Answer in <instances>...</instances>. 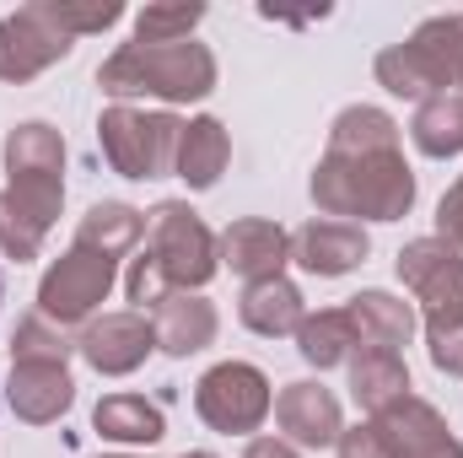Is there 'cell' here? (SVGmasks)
I'll list each match as a JSON object with an SVG mask.
<instances>
[{
	"label": "cell",
	"mask_w": 463,
	"mask_h": 458,
	"mask_svg": "<svg viewBox=\"0 0 463 458\" xmlns=\"http://www.w3.org/2000/svg\"><path fill=\"white\" fill-rule=\"evenodd\" d=\"M313 205L329 222H399L415 205V173L399 151H324L313 167Z\"/></svg>",
	"instance_id": "cell-1"
},
{
	"label": "cell",
	"mask_w": 463,
	"mask_h": 458,
	"mask_svg": "<svg viewBox=\"0 0 463 458\" xmlns=\"http://www.w3.org/2000/svg\"><path fill=\"white\" fill-rule=\"evenodd\" d=\"M399 281L420 302L431 367L463 377V253L442 237H415L399 248Z\"/></svg>",
	"instance_id": "cell-2"
},
{
	"label": "cell",
	"mask_w": 463,
	"mask_h": 458,
	"mask_svg": "<svg viewBox=\"0 0 463 458\" xmlns=\"http://www.w3.org/2000/svg\"><path fill=\"white\" fill-rule=\"evenodd\" d=\"M98 87L109 98H156V103H200L216 92V54L205 43H124L103 60Z\"/></svg>",
	"instance_id": "cell-3"
},
{
	"label": "cell",
	"mask_w": 463,
	"mask_h": 458,
	"mask_svg": "<svg viewBox=\"0 0 463 458\" xmlns=\"http://www.w3.org/2000/svg\"><path fill=\"white\" fill-rule=\"evenodd\" d=\"M377 81L393 98H442L463 92V16H431L410 33V43H393L377 54Z\"/></svg>",
	"instance_id": "cell-4"
},
{
	"label": "cell",
	"mask_w": 463,
	"mask_h": 458,
	"mask_svg": "<svg viewBox=\"0 0 463 458\" xmlns=\"http://www.w3.org/2000/svg\"><path fill=\"white\" fill-rule=\"evenodd\" d=\"M178 135H184V119L167 114V109L146 114V109L114 103L98 119V140H103L109 167H114L118 178H135V184L167 178L178 167Z\"/></svg>",
	"instance_id": "cell-5"
},
{
	"label": "cell",
	"mask_w": 463,
	"mask_h": 458,
	"mask_svg": "<svg viewBox=\"0 0 463 458\" xmlns=\"http://www.w3.org/2000/svg\"><path fill=\"white\" fill-rule=\"evenodd\" d=\"M146 253H151V264L162 270V281L173 291H200L222 270L216 232L200 222V211L189 200H162L151 211V222H146Z\"/></svg>",
	"instance_id": "cell-6"
},
{
	"label": "cell",
	"mask_w": 463,
	"mask_h": 458,
	"mask_svg": "<svg viewBox=\"0 0 463 458\" xmlns=\"http://www.w3.org/2000/svg\"><path fill=\"white\" fill-rule=\"evenodd\" d=\"M194 410L211 432L222 437H248L269 421L275 410V394H269V377L253 367V361H216L200 383H194Z\"/></svg>",
	"instance_id": "cell-7"
},
{
	"label": "cell",
	"mask_w": 463,
	"mask_h": 458,
	"mask_svg": "<svg viewBox=\"0 0 463 458\" xmlns=\"http://www.w3.org/2000/svg\"><path fill=\"white\" fill-rule=\"evenodd\" d=\"M114 281H118L114 259H103V253L71 243V253H60V259L43 270V281H38V313H43L49 324H60V329L92 324V313L109 302Z\"/></svg>",
	"instance_id": "cell-8"
},
{
	"label": "cell",
	"mask_w": 463,
	"mask_h": 458,
	"mask_svg": "<svg viewBox=\"0 0 463 458\" xmlns=\"http://www.w3.org/2000/svg\"><path fill=\"white\" fill-rule=\"evenodd\" d=\"M71 49H76V38L54 27V16L43 11V0H27L11 16H0V81H11V87L43 76Z\"/></svg>",
	"instance_id": "cell-9"
},
{
	"label": "cell",
	"mask_w": 463,
	"mask_h": 458,
	"mask_svg": "<svg viewBox=\"0 0 463 458\" xmlns=\"http://www.w3.org/2000/svg\"><path fill=\"white\" fill-rule=\"evenodd\" d=\"M372 426H377V437L388 443L393 458H463V443L453 437L448 415L437 405L415 399V394H404L388 410H377Z\"/></svg>",
	"instance_id": "cell-10"
},
{
	"label": "cell",
	"mask_w": 463,
	"mask_h": 458,
	"mask_svg": "<svg viewBox=\"0 0 463 458\" xmlns=\"http://www.w3.org/2000/svg\"><path fill=\"white\" fill-rule=\"evenodd\" d=\"M76 350L87 356L92 372L103 377H129L146 367V356L156 350V335H151V319L146 313H103L81 329Z\"/></svg>",
	"instance_id": "cell-11"
},
{
	"label": "cell",
	"mask_w": 463,
	"mask_h": 458,
	"mask_svg": "<svg viewBox=\"0 0 463 458\" xmlns=\"http://www.w3.org/2000/svg\"><path fill=\"white\" fill-rule=\"evenodd\" d=\"M275 421H280V432H286L291 448H335L340 432H345V410H340V399H335L324 383H313V377L280 388V399H275Z\"/></svg>",
	"instance_id": "cell-12"
},
{
	"label": "cell",
	"mask_w": 463,
	"mask_h": 458,
	"mask_svg": "<svg viewBox=\"0 0 463 458\" xmlns=\"http://www.w3.org/2000/svg\"><path fill=\"white\" fill-rule=\"evenodd\" d=\"M216 253L232 275H242L248 286L253 281H275L286 264H291V232L280 222H264V216H242L216 237Z\"/></svg>",
	"instance_id": "cell-13"
},
{
	"label": "cell",
	"mask_w": 463,
	"mask_h": 458,
	"mask_svg": "<svg viewBox=\"0 0 463 458\" xmlns=\"http://www.w3.org/2000/svg\"><path fill=\"white\" fill-rule=\"evenodd\" d=\"M372 253V237L361 232V222H329V216H313L307 227L291 232V264H302L307 275H350L355 264H366Z\"/></svg>",
	"instance_id": "cell-14"
},
{
	"label": "cell",
	"mask_w": 463,
	"mask_h": 458,
	"mask_svg": "<svg viewBox=\"0 0 463 458\" xmlns=\"http://www.w3.org/2000/svg\"><path fill=\"white\" fill-rule=\"evenodd\" d=\"M151 335H156V350H167V356H200L205 345L216 340V329H222V313H216V302L211 297H200V291H167L151 313Z\"/></svg>",
	"instance_id": "cell-15"
},
{
	"label": "cell",
	"mask_w": 463,
	"mask_h": 458,
	"mask_svg": "<svg viewBox=\"0 0 463 458\" xmlns=\"http://www.w3.org/2000/svg\"><path fill=\"white\" fill-rule=\"evenodd\" d=\"M71 399H76V383H71L65 367H54V361H11L5 405H11L16 421L49 426V421H60L71 410Z\"/></svg>",
	"instance_id": "cell-16"
},
{
	"label": "cell",
	"mask_w": 463,
	"mask_h": 458,
	"mask_svg": "<svg viewBox=\"0 0 463 458\" xmlns=\"http://www.w3.org/2000/svg\"><path fill=\"white\" fill-rule=\"evenodd\" d=\"M237 319H242L253 335H264V340H286V335L302 329L307 302H302V291H297L286 275H275V281H253V286H242Z\"/></svg>",
	"instance_id": "cell-17"
},
{
	"label": "cell",
	"mask_w": 463,
	"mask_h": 458,
	"mask_svg": "<svg viewBox=\"0 0 463 458\" xmlns=\"http://www.w3.org/2000/svg\"><path fill=\"white\" fill-rule=\"evenodd\" d=\"M345 367H350V394H355V405H361L366 415H377V410H388L393 399H404V394H410V367H404V356H399V350L355 345Z\"/></svg>",
	"instance_id": "cell-18"
},
{
	"label": "cell",
	"mask_w": 463,
	"mask_h": 458,
	"mask_svg": "<svg viewBox=\"0 0 463 458\" xmlns=\"http://www.w3.org/2000/svg\"><path fill=\"white\" fill-rule=\"evenodd\" d=\"M232 162V135L222 119L200 114L184 124V135H178V178L189 184V189H216V178L227 173Z\"/></svg>",
	"instance_id": "cell-19"
},
{
	"label": "cell",
	"mask_w": 463,
	"mask_h": 458,
	"mask_svg": "<svg viewBox=\"0 0 463 458\" xmlns=\"http://www.w3.org/2000/svg\"><path fill=\"white\" fill-rule=\"evenodd\" d=\"M345 313H350V324H355V340L372 345V350H399L415 335V308L404 297H393V291H377V286L361 291V297H350Z\"/></svg>",
	"instance_id": "cell-20"
},
{
	"label": "cell",
	"mask_w": 463,
	"mask_h": 458,
	"mask_svg": "<svg viewBox=\"0 0 463 458\" xmlns=\"http://www.w3.org/2000/svg\"><path fill=\"white\" fill-rule=\"evenodd\" d=\"M92 426H98V437L124 443V448H151V443L167 437V415L151 399H140V394H109V399H98Z\"/></svg>",
	"instance_id": "cell-21"
},
{
	"label": "cell",
	"mask_w": 463,
	"mask_h": 458,
	"mask_svg": "<svg viewBox=\"0 0 463 458\" xmlns=\"http://www.w3.org/2000/svg\"><path fill=\"white\" fill-rule=\"evenodd\" d=\"M140 237H146V216H140L135 205L103 200V205H92V211L81 216V227H76V248H92V253H103V259H114L118 264Z\"/></svg>",
	"instance_id": "cell-22"
},
{
	"label": "cell",
	"mask_w": 463,
	"mask_h": 458,
	"mask_svg": "<svg viewBox=\"0 0 463 458\" xmlns=\"http://www.w3.org/2000/svg\"><path fill=\"white\" fill-rule=\"evenodd\" d=\"M22 173H65V140L54 124L27 119L5 135V178H22Z\"/></svg>",
	"instance_id": "cell-23"
},
{
	"label": "cell",
	"mask_w": 463,
	"mask_h": 458,
	"mask_svg": "<svg viewBox=\"0 0 463 458\" xmlns=\"http://www.w3.org/2000/svg\"><path fill=\"white\" fill-rule=\"evenodd\" d=\"M410 140H415V146H420L426 157H437V162L458 157V151H463V92H442V98H426V103L415 109Z\"/></svg>",
	"instance_id": "cell-24"
},
{
	"label": "cell",
	"mask_w": 463,
	"mask_h": 458,
	"mask_svg": "<svg viewBox=\"0 0 463 458\" xmlns=\"http://www.w3.org/2000/svg\"><path fill=\"white\" fill-rule=\"evenodd\" d=\"M355 324H350L345 308H324V313H307L302 319V329H297V350H302V361L307 367H340L350 361V350H355Z\"/></svg>",
	"instance_id": "cell-25"
},
{
	"label": "cell",
	"mask_w": 463,
	"mask_h": 458,
	"mask_svg": "<svg viewBox=\"0 0 463 458\" xmlns=\"http://www.w3.org/2000/svg\"><path fill=\"white\" fill-rule=\"evenodd\" d=\"M0 195L11 200V211L27 227L49 232L60 222V205H65V173H22V178H5Z\"/></svg>",
	"instance_id": "cell-26"
},
{
	"label": "cell",
	"mask_w": 463,
	"mask_h": 458,
	"mask_svg": "<svg viewBox=\"0 0 463 458\" xmlns=\"http://www.w3.org/2000/svg\"><path fill=\"white\" fill-rule=\"evenodd\" d=\"M329 151H399V124L383 109H372V103H355V109L335 119Z\"/></svg>",
	"instance_id": "cell-27"
},
{
	"label": "cell",
	"mask_w": 463,
	"mask_h": 458,
	"mask_svg": "<svg viewBox=\"0 0 463 458\" xmlns=\"http://www.w3.org/2000/svg\"><path fill=\"white\" fill-rule=\"evenodd\" d=\"M205 5L200 0H156L146 11H135V43L156 49V43H189V33L200 27Z\"/></svg>",
	"instance_id": "cell-28"
},
{
	"label": "cell",
	"mask_w": 463,
	"mask_h": 458,
	"mask_svg": "<svg viewBox=\"0 0 463 458\" xmlns=\"http://www.w3.org/2000/svg\"><path fill=\"white\" fill-rule=\"evenodd\" d=\"M71 350H76V340H71L60 324H49L43 313L22 319L16 335H11V361H54V367H65Z\"/></svg>",
	"instance_id": "cell-29"
},
{
	"label": "cell",
	"mask_w": 463,
	"mask_h": 458,
	"mask_svg": "<svg viewBox=\"0 0 463 458\" xmlns=\"http://www.w3.org/2000/svg\"><path fill=\"white\" fill-rule=\"evenodd\" d=\"M43 11H49L54 27L71 33V38H81V33H103V27H114L118 16H124L118 0H43Z\"/></svg>",
	"instance_id": "cell-30"
},
{
	"label": "cell",
	"mask_w": 463,
	"mask_h": 458,
	"mask_svg": "<svg viewBox=\"0 0 463 458\" xmlns=\"http://www.w3.org/2000/svg\"><path fill=\"white\" fill-rule=\"evenodd\" d=\"M38 248H43V232L27 227V222L11 211V200L0 195V253L16 259V264H27V259H38Z\"/></svg>",
	"instance_id": "cell-31"
},
{
	"label": "cell",
	"mask_w": 463,
	"mask_h": 458,
	"mask_svg": "<svg viewBox=\"0 0 463 458\" xmlns=\"http://www.w3.org/2000/svg\"><path fill=\"white\" fill-rule=\"evenodd\" d=\"M124 291H129V302L140 308V313H151L173 286L162 281V270L151 264V253H140V259H129V275H124Z\"/></svg>",
	"instance_id": "cell-32"
},
{
	"label": "cell",
	"mask_w": 463,
	"mask_h": 458,
	"mask_svg": "<svg viewBox=\"0 0 463 458\" xmlns=\"http://www.w3.org/2000/svg\"><path fill=\"white\" fill-rule=\"evenodd\" d=\"M335 448H340V458H393V453H388V443L377 437V426H372V421H366V426H345Z\"/></svg>",
	"instance_id": "cell-33"
},
{
	"label": "cell",
	"mask_w": 463,
	"mask_h": 458,
	"mask_svg": "<svg viewBox=\"0 0 463 458\" xmlns=\"http://www.w3.org/2000/svg\"><path fill=\"white\" fill-rule=\"evenodd\" d=\"M437 237L453 243V248L463 253V178L442 195V205H437Z\"/></svg>",
	"instance_id": "cell-34"
},
{
	"label": "cell",
	"mask_w": 463,
	"mask_h": 458,
	"mask_svg": "<svg viewBox=\"0 0 463 458\" xmlns=\"http://www.w3.org/2000/svg\"><path fill=\"white\" fill-rule=\"evenodd\" d=\"M242 458H302L286 437H253L248 448H242Z\"/></svg>",
	"instance_id": "cell-35"
},
{
	"label": "cell",
	"mask_w": 463,
	"mask_h": 458,
	"mask_svg": "<svg viewBox=\"0 0 463 458\" xmlns=\"http://www.w3.org/2000/svg\"><path fill=\"white\" fill-rule=\"evenodd\" d=\"M178 458H216V453H205V448H194V453H178Z\"/></svg>",
	"instance_id": "cell-36"
},
{
	"label": "cell",
	"mask_w": 463,
	"mask_h": 458,
	"mask_svg": "<svg viewBox=\"0 0 463 458\" xmlns=\"http://www.w3.org/2000/svg\"><path fill=\"white\" fill-rule=\"evenodd\" d=\"M0 302H5V275H0Z\"/></svg>",
	"instance_id": "cell-37"
},
{
	"label": "cell",
	"mask_w": 463,
	"mask_h": 458,
	"mask_svg": "<svg viewBox=\"0 0 463 458\" xmlns=\"http://www.w3.org/2000/svg\"><path fill=\"white\" fill-rule=\"evenodd\" d=\"M109 458H135V453H109Z\"/></svg>",
	"instance_id": "cell-38"
}]
</instances>
